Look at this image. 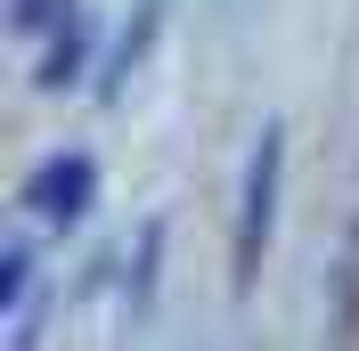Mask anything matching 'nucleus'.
<instances>
[{
  "label": "nucleus",
  "instance_id": "f257e3e1",
  "mask_svg": "<svg viewBox=\"0 0 359 351\" xmlns=\"http://www.w3.org/2000/svg\"><path fill=\"white\" fill-rule=\"evenodd\" d=\"M278 172H286V123H262V139H253V155H245V188H237V229H229V278L237 286H253V270H262V253H269Z\"/></svg>",
  "mask_w": 359,
  "mask_h": 351
},
{
  "label": "nucleus",
  "instance_id": "f03ea898",
  "mask_svg": "<svg viewBox=\"0 0 359 351\" xmlns=\"http://www.w3.org/2000/svg\"><path fill=\"white\" fill-rule=\"evenodd\" d=\"M17 204H25L33 220H49V229H82L90 204H98V164H90L82 147L49 155V164H33V180L17 188Z\"/></svg>",
  "mask_w": 359,
  "mask_h": 351
},
{
  "label": "nucleus",
  "instance_id": "7ed1b4c3",
  "mask_svg": "<svg viewBox=\"0 0 359 351\" xmlns=\"http://www.w3.org/2000/svg\"><path fill=\"white\" fill-rule=\"evenodd\" d=\"M82 74H90V17L66 8V17L49 25V49H41V66H33V82L41 90H74Z\"/></svg>",
  "mask_w": 359,
  "mask_h": 351
},
{
  "label": "nucleus",
  "instance_id": "20e7f679",
  "mask_svg": "<svg viewBox=\"0 0 359 351\" xmlns=\"http://www.w3.org/2000/svg\"><path fill=\"white\" fill-rule=\"evenodd\" d=\"M74 0H8V33L17 41H49V25L66 17Z\"/></svg>",
  "mask_w": 359,
  "mask_h": 351
},
{
  "label": "nucleus",
  "instance_id": "39448f33",
  "mask_svg": "<svg viewBox=\"0 0 359 351\" xmlns=\"http://www.w3.org/2000/svg\"><path fill=\"white\" fill-rule=\"evenodd\" d=\"M156 262H163V220H147L139 229V270H131V310H147V294H156Z\"/></svg>",
  "mask_w": 359,
  "mask_h": 351
},
{
  "label": "nucleus",
  "instance_id": "423d86ee",
  "mask_svg": "<svg viewBox=\"0 0 359 351\" xmlns=\"http://www.w3.org/2000/svg\"><path fill=\"white\" fill-rule=\"evenodd\" d=\"M25 286H33V245L8 237V253H0V303L17 310V303H25Z\"/></svg>",
  "mask_w": 359,
  "mask_h": 351
}]
</instances>
